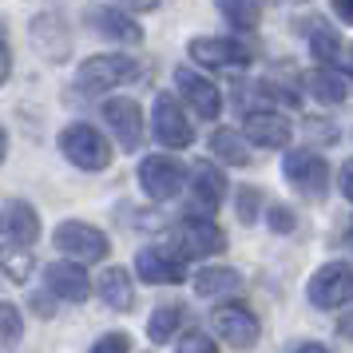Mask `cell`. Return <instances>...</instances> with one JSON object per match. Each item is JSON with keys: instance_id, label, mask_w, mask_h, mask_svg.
<instances>
[{"instance_id": "obj_16", "label": "cell", "mask_w": 353, "mask_h": 353, "mask_svg": "<svg viewBox=\"0 0 353 353\" xmlns=\"http://www.w3.org/2000/svg\"><path fill=\"white\" fill-rule=\"evenodd\" d=\"M44 282L56 298H64V302H83L88 294H92V282H88V274L83 266L76 262H52L48 270H44Z\"/></svg>"}, {"instance_id": "obj_32", "label": "cell", "mask_w": 353, "mask_h": 353, "mask_svg": "<svg viewBox=\"0 0 353 353\" xmlns=\"http://www.w3.org/2000/svg\"><path fill=\"white\" fill-rule=\"evenodd\" d=\"M270 230L290 234V230H294V210L290 207H270Z\"/></svg>"}, {"instance_id": "obj_6", "label": "cell", "mask_w": 353, "mask_h": 353, "mask_svg": "<svg viewBox=\"0 0 353 353\" xmlns=\"http://www.w3.org/2000/svg\"><path fill=\"white\" fill-rule=\"evenodd\" d=\"M310 302L321 310H337V305L353 302V266L345 262H330L310 278Z\"/></svg>"}, {"instance_id": "obj_24", "label": "cell", "mask_w": 353, "mask_h": 353, "mask_svg": "<svg viewBox=\"0 0 353 353\" xmlns=\"http://www.w3.org/2000/svg\"><path fill=\"white\" fill-rule=\"evenodd\" d=\"M210 151H214L223 163H230V167H246V163H250V143L230 128H219L214 135H210Z\"/></svg>"}, {"instance_id": "obj_30", "label": "cell", "mask_w": 353, "mask_h": 353, "mask_svg": "<svg viewBox=\"0 0 353 353\" xmlns=\"http://www.w3.org/2000/svg\"><path fill=\"white\" fill-rule=\"evenodd\" d=\"M0 314H4V345L12 350V345L20 341V310L12 302H4V310H0Z\"/></svg>"}, {"instance_id": "obj_15", "label": "cell", "mask_w": 353, "mask_h": 353, "mask_svg": "<svg viewBox=\"0 0 353 353\" xmlns=\"http://www.w3.org/2000/svg\"><path fill=\"white\" fill-rule=\"evenodd\" d=\"M135 270L143 282H155V286H175L187 278V266H183V258L179 254H167V250H155V246H147L139 250L135 258Z\"/></svg>"}, {"instance_id": "obj_29", "label": "cell", "mask_w": 353, "mask_h": 353, "mask_svg": "<svg viewBox=\"0 0 353 353\" xmlns=\"http://www.w3.org/2000/svg\"><path fill=\"white\" fill-rule=\"evenodd\" d=\"M179 353H219V345H214L203 330H191V334L179 341Z\"/></svg>"}, {"instance_id": "obj_22", "label": "cell", "mask_w": 353, "mask_h": 353, "mask_svg": "<svg viewBox=\"0 0 353 353\" xmlns=\"http://www.w3.org/2000/svg\"><path fill=\"white\" fill-rule=\"evenodd\" d=\"M242 290V274L230 266H207L194 274V294L199 298H219V294H234Z\"/></svg>"}, {"instance_id": "obj_1", "label": "cell", "mask_w": 353, "mask_h": 353, "mask_svg": "<svg viewBox=\"0 0 353 353\" xmlns=\"http://www.w3.org/2000/svg\"><path fill=\"white\" fill-rule=\"evenodd\" d=\"M60 151H64L80 171H103V167L112 163V143H108L92 123H72V128H64Z\"/></svg>"}, {"instance_id": "obj_23", "label": "cell", "mask_w": 353, "mask_h": 353, "mask_svg": "<svg viewBox=\"0 0 353 353\" xmlns=\"http://www.w3.org/2000/svg\"><path fill=\"white\" fill-rule=\"evenodd\" d=\"M310 24V52H314V60H321V68H334L341 60V40L337 32L325 24V20H305Z\"/></svg>"}, {"instance_id": "obj_13", "label": "cell", "mask_w": 353, "mask_h": 353, "mask_svg": "<svg viewBox=\"0 0 353 353\" xmlns=\"http://www.w3.org/2000/svg\"><path fill=\"white\" fill-rule=\"evenodd\" d=\"M175 88L187 96V103L194 108L199 119H219L223 96H219V88H214L207 76H199V72H191V68H175Z\"/></svg>"}, {"instance_id": "obj_21", "label": "cell", "mask_w": 353, "mask_h": 353, "mask_svg": "<svg viewBox=\"0 0 353 353\" xmlns=\"http://www.w3.org/2000/svg\"><path fill=\"white\" fill-rule=\"evenodd\" d=\"M305 88L314 92V99L321 103H341V99H350V76L345 72H337V68H318V72H310V80Z\"/></svg>"}, {"instance_id": "obj_19", "label": "cell", "mask_w": 353, "mask_h": 353, "mask_svg": "<svg viewBox=\"0 0 353 353\" xmlns=\"http://www.w3.org/2000/svg\"><path fill=\"white\" fill-rule=\"evenodd\" d=\"M32 44L44 52L48 60H68V48H72V40H68L64 24H60L56 17H48V12L32 20Z\"/></svg>"}, {"instance_id": "obj_9", "label": "cell", "mask_w": 353, "mask_h": 353, "mask_svg": "<svg viewBox=\"0 0 353 353\" xmlns=\"http://www.w3.org/2000/svg\"><path fill=\"white\" fill-rule=\"evenodd\" d=\"M214 330L230 350H250L258 341V318L246 310V305H219L214 310Z\"/></svg>"}, {"instance_id": "obj_5", "label": "cell", "mask_w": 353, "mask_h": 353, "mask_svg": "<svg viewBox=\"0 0 353 353\" xmlns=\"http://www.w3.org/2000/svg\"><path fill=\"white\" fill-rule=\"evenodd\" d=\"M183 163L171 159V155H151V159L139 163V183H143L147 199H155V203H167V199H175L183 191Z\"/></svg>"}, {"instance_id": "obj_35", "label": "cell", "mask_w": 353, "mask_h": 353, "mask_svg": "<svg viewBox=\"0 0 353 353\" xmlns=\"http://www.w3.org/2000/svg\"><path fill=\"white\" fill-rule=\"evenodd\" d=\"M334 12L345 20V24H353V0H334Z\"/></svg>"}, {"instance_id": "obj_10", "label": "cell", "mask_w": 353, "mask_h": 353, "mask_svg": "<svg viewBox=\"0 0 353 353\" xmlns=\"http://www.w3.org/2000/svg\"><path fill=\"white\" fill-rule=\"evenodd\" d=\"M83 20H88L99 36L119 40V44H139V40H143V28H139L123 8H112V4H88V8H83Z\"/></svg>"}, {"instance_id": "obj_33", "label": "cell", "mask_w": 353, "mask_h": 353, "mask_svg": "<svg viewBox=\"0 0 353 353\" xmlns=\"http://www.w3.org/2000/svg\"><path fill=\"white\" fill-rule=\"evenodd\" d=\"M341 194H345V199L353 203V159L341 167Z\"/></svg>"}, {"instance_id": "obj_25", "label": "cell", "mask_w": 353, "mask_h": 353, "mask_svg": "<svg viewBox=\"0 0 353 353\" xmlns=\"http://www.w3.org/2000/svg\"><path fill=\"white\" fill-rule=\"evenodd\" d=\"M214 4H219V12L226 17V24L239 28V32H254L258 20H262L258 0H214Z\"/></svg>"}, {"instance_id": "obj_37", "label": "cell", "mask_w": 353, "mask_h": 353, "mask_svg": "<svg viewBox=\"0 0 353 353\" xmlns=\"http://www.w3.org/2000/svg\"><path fill=\"white\" fill-rule=\"evenodd\" d=\"M294 353H330V350H325V345H314V341H305V345H298Z\"/></svg>"}, {"instance_id": "obj_38", "label": "cell", "mask_w": 353, "mask_h": 353, "mask_svg": "<svg viewBox=\"0 0 353 353\" xmlns=\"http://www.w3.org/2000/svg\"><path fill=\"white\" fill-rule=\"evenodd\" d=\"M345 246H353V226H350V230H345Z\"/></svg>"}, {"instance_id": "obj_7", "label": "cell", "mask_w": 353, "mask_h": 353, "mask_svg": "<svg viewBox=\"0 0 353 353\" xmlns=\"http://www.w3.org/2000/svg\"><path fill=\"white\" fill-rule=\"evenodd\" d=\"M151 119H155V139H159L163 147H191L194 143V128L187 123V115H183L179 99L171 96V92H159V96H155Z\"/></svg>"}, {"instance_id": "obj_27", "label": "cell", "mask_w": 353, "mask_h": 353, "mask_svg": "<svg viewBox=\"0 0 353 353\" xmlns=\"http://www.w3.org/2000/svg\"><path fill=\"white\" fill-rule=\"evenodd\" d=\"M4 274H8V282H28V274H32V254L4 250Z\"/></svg>"}, {"instance_id": "obj_3", "label": "cell", "mask_w": 353, "mask_h": 353, "mask_svg": "<svg viewBox=\"0 0 353 353\" xmlns=\"http://www.w3.org/2000/svg\"><path fill=\"white\" fill-rule=\"evenodd\" d=\"M56 250L60 254H72L80 258V262H99V258H108V234L96 230L92 223H80V219H68V223L56 226Z\"/></svg>"}, {"instance_id": "obj_18", "label": "cell", "mask_w": 353, "mask_h": 353, "mask_svg": "<svg viewBox=\"0 0 353 353\" xmlns=\"http://www.w3.org/2000/svg\"><path fill=\"white\" fill-rule=\"evenodd\" d=\"M191 191H194V203L203 210H214L219 203L226 199V179L214 163H194V175H191Z\"/></svg>"}, {"instance_id": "obj_4", "label": "cell", "mask_w": 353, "mask_h": 353, "mask_svg": "<svg viewBox=\"0 0 353 353\" xmlns=\"http://www.w3.org/2000/svg\"><path fill=\"white\" fill-rule=\"evenodd\" d=\"M282 171H286L290 187L298 194H305V199H321L325 187H330V167L314 151H290L282 159Z\"/></svg>"}, {"instance_id": "obj_12", "label": "cell", "mask_w": 353, "mask_h": 353, "mask_svg": "<svg viewBox=\"0 0 353 353\" xmlns=\"http://www.w3.org/2000/svg\"><path fill=\"white\" fill-rule=\"evenodd\" d=\"M187 52H191L194 64H207V68H246L250 60H254L246 44H239V40H214V36L191 40Z\"/></svg>"}, {"instance_id": "obj_14", "label": "cell", "mask_w": 353, "mask_h": 353, "mask_svg": "<svg viewBox=\"0 0 353 353\" xmlns=\"http://www.w3.org/2000/svg\"><path fill=\"white\" fill-rule=\"evenodd\" d=\"M103 119L115 131V139L123 143V151H135L143 143V115H139L135 99H108L103 103Z\"/></svg>"}, {"instance_id": "obj_17", "label": "cell", "mask_w": 353, "mask_h": 353, "mask_svg": "<svg viewBox=\"0 0 353 353\" xmlns=\"http://www.w3.org/2000/svg\"><path fill=\"white\" fill-rule=\"evenodd\" d=\"M246 135L258 147H286L290 143V123L278 112H250L246 115Z\"/></svg>"}, {"instance_id": "obj_8", "label": "cell", "mask_w": 353, "mask_h": 353, "mask_svg": "<svg viewBox=\"0 0 353 353\" xmlns=\"http://www.w3.org/2000/svg\"><path fill=\"white\" fill-rule=\"evenodd\" d=\"M179 250L187 258H207V254H223L226 250V234L219 230V223H210L203 214H191L179 226Z\"/></svg>"}, {"instance_id": "obj_36", "label": "cell", "mask_w": 353, "mask_h": 353, "mask_svg": "<svg viewBox=\"0 0 353 353\" xmlns=\"http://www.w3.org/2000/svg\"><path fill=\"white\" fill-rule=\"evenodd\" d=\"M337 330H341V337H350L353 341V314H345V318L337 321Z\"/></svg>"}, {"instance_id": "obj_26", "label": "cell", "mask_w": 353, "mask_h": 353, "mask_svg": "<svg viewBox=\"0 0 353 353\" xmlns=\"http://www.w3.org/2000/svg\"><path fill=\"white\" fill-rule=\"evenodd\" d=\"M179 325H183V310H179V305H159V310L151 314V321H147V337L159 345V341H167V337L175 334Z\"/></svg>"}, {"instance_id": "obj_11", "label": "cell", "mask_w": 353, "mask_h": 353, "mask_svg": "<svg viewBox=\"0 0 353 353\" xmlns=\"http://www.w3.org/2000/svg\"><path fill=\"white\" fill-rule=\"evenodd\" d=\"M40 239V214L24 199L4 203V250H28Z\"/></svg>"}, {"instance_id": "obj_20", "label": "cell", "mask_w": 353, "mask_h": 353, "mask_svg": "<svg viewBox=\"0 0 353 353\" xmlns=\"http://www.w3.org/2000/svg\"><path fill=\"white\" fill-rule=\"evenodd\" d=\"M96 290L112 310H131V305H135V286H131V274L123 270V266H108V270L96 278Z\"/></svg>"}, {"instance_id": "obj_28", "label": "cell", "mask_w": 353, "mask_h": 353, "mask_svg": "<svg viewBox=\"0 0 353 353\" xmlns=\"http://www.w3.org/2000/svg\"><path fill=\"white\" fill-rule=\"evenodd\" d=\"M258 210H262V191L242 187V191H239V219H242V223H254Z\"/></svg>"}, {"instance_id": "obj_34", "label": "cell", "mask_w": 353, "mask_h": 353, "mask_svg": "<svg viewBox=\"0 0 353 353\" xmlns=\"http://www.w3.org/2000/svg\"><path fill=\"white\" fill-rule=\"evenodd\" d=\"M119 4H123V8H131V12H151L159 0H119Z\"/></svg>"}, {"instance_id": "obj_31", "label": "cell", "mask_w": 353, "mask_h": 353, "mask_svg": "<svg viewBox=\"0 0 353 353\" xmlns=\"http://www.w3.org/2000/svg\"><path fill=\"white\" fill-rule=\"evenodd\" d=\"M131 350V337L128 334H103L92 345V353H128Z\"/></svg>"}, {"instance_id": "obj_2", "label": "cell", "mask_w": 353, "mask_h": 353, "mask_svg": "<svg viewBox=\"0 0 353 353\" xmlns=\"http://www.w3.org/2000/svg\"><path fill=\"white\" fill-rule=\"evenodd\" d=\"M135 76V60L131 56H92L88 64H80L76 72V88L88 92V96H103V92H112L119 88L123 80Z\"/></svg>"}]
</instances>
